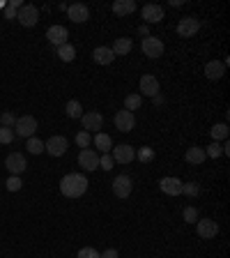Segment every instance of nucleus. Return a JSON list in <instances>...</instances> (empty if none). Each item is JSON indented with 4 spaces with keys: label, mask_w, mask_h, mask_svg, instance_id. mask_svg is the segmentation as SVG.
<instances>
[{
    "label": "nucleus",
    "mask_w": 230,
    "mask_h": 258,
    "mask_svg": "<svg viewBox=\"0 0 230 258\" xmlns=\"http://www.w3.org/2000/svg\"><path fill=\"white\" fill-rule=\"evenodd\" d=\"M60 192L67 198H81L88 192V178H85L83 173H67L60 180Z\"/></svg>",
    "instance_id": "nucleus-1"
},
{
    "label": "nucleus",
    "mask_w": 230,
    "mask_h": 258,
    "mask_svg": "<svg viewBox=\"0 0 230 258\" xmlns=\"http://www.w3.org/2000/svg\"><path fill=\"white\" fill-rule=\"evenodd\" d=\"M14 131H16V136H21V138L35 136V131H37V120L33 118V115H21V118H16Z\"/></svg>",
    "instance_id": "nucleus-2"
},
{
    "label": "nucleus",
    "mask_w": 230,
    "mask_h": 258,
    "mask_svg": "<svg viewBox=\"0 0 230 258\" xmlns=\"http://www.w3.org/2000/svg\"><path fill=\"white\" fill-rule=\"evenodd\" d=\"M16 21L21 23L23 28H33L39 23V9L35 5H23L19 12H16Z\"/></svg>",
    "instance_id": "nucleus-3"
},
{
    "label": "nucleus",
    "mask_w": 230,
    "mask_h": 258,
    "mask_svg": "<svg viewBox=\"0 0 230 258\" xmlns=\"http://www.w3.org/2000/svg\"><path fill=\"white\" fill-rule=\"evenodd\" d=\"M131 192H133V182H131V178H129V175H125V173H122V175H118V178L113 180V194H115L118 198H122V201H125V198H129V196H131Z\"/></svg>",
    "instance_id": "nucleus-4"
},
{
    "label": "nucleus",
    "mask_w": 230,
    "mask_h": 258,
    "mask_svg": "<svg viewBox=\"0 0 230 258\" xmlns=\"http://www.w3.org/2000/svg\"><path fill=\"white\" fill-rule=\"evenodd\" d=\"M78 166L83 168V171L92 173L99 168V155L95 150H90V148H85V150L78 152Z\"/></svg>",
    "instance_id": "nucleus-5"
},
{
    "label": "nucleus",
    "mask_w": 230,
    "mask_h": 258,
    "mask_svg": "<svg viewBox=\"0 0 230 258\" xmlns=\"http://www.w3.org/2000/svg\"><path fill=\"white\" fill-rule=\"evenodd\" d=\"M67 148H69V143H67L65 136H51L44 143V152H49L51 157H63L65 152H67Z\"/></svg>",
    "instance_id": "nucleus-6"
},
{
    "label": "nucleus",
    "mask_w": 230,
    "mask_h": 258,
    "mask_svg": "<svg viewBox=\"0 0 230 258\" xmlns=\"http://www.w3.org/2000/svg\"><path fill=\"white\" fill-rule=\"evenodd\" d=\"M113 122H115V129L118 131H122V134H127V131H131L133 127H136V115L129 113V111H118L115 113V118H113Z\"/></svg>",
    "instance_id": "nucleus-7"
},
{
    "label": "nucleus",
    "mask_w": 230,
    "mask_h": 258,
    "mask_svg": "<svg viewBox=\"0 0 230 258\" xmlns=\"http://www.w3.org/2000/svg\"><path fill=\"white\" fill-rule=\"evenodd\" d=\"M5 168L9 171V175H21V173L28 168L26 157H23L21 152H12V155H7V159H5Z\"/></svg>",
    "instance_id": "nucleus-8"
},
{
    "label": "nucleus",
    "mask_w": 230,
    "mask_h": 258,
    "mask_svg": "<svg viewBox=\"0 0 230 258\" xmlns=\"http://www.w3.org/2000/svg\"><path fill=\"white\" fill-rule=\"evenodd\" d=\"M140 49H143V53L147 58H152V60L164 56V42H161L159 37H145L143 44H140Z\"/></svg>",
    "instance_id": "nucleus-9"
},
{
    "label": "nucleus",
    "mask_w": 230,
    "mask_h": 258,
    "mask_svg": "<svg viewBox=\"0 0 230 258\" xmlns=\"http://www.w3.org/2000/svg\"><path fill=\"white\" fill-rule=\"evenodd\" d=\"M140 97L145 95V97H154V95H159V79L154 76V74H143L140 76Z\"/></svg>",
    "instance_id": "nucleus-10"
},
{
    "label": "nucleus",
    "mask_w": 230,
    "mask_h": 258,
    "mask_svg": "<svg viewBox=\"0 0 230 258\" xmlns=\"http://www.w3.org/2000/svg\"><path fill=\"white\" fill-rule=\"evenodd\" d=\"M81 122H83V131H95L97 134L99 129L104 127V115L97 113V111H90V113H83V118H81Z\"/></svg>",
    "instance_id": "nucleus-11"
},
{
    "label": "nucleus",
    "mask_w": 230,
    "mask_h": 258,
    "mask_svg": "<svg viewBox=\"0 0 230 258\" xmlns=\"http://www.w3.org/2000/svg\"><path fill=\"white\" fill-rule=\"evenodd\" d=\"M196 230H198V237L212 240V237H216V233H219V224H216L214 219H198V222H196Z\"/></svg>",
    "instance_id": "nucleus-12"
},
{
    "label": "nucleus",
    "mask_w": 230,
    "mask_h": 258,
    "mask_svg": "<svg viewBox=\"0 0 230 258\" xmlns=\"http://www.w3.org/2000/svg\"><path fill=\"white\" fill-rule=\"evenodd\" d=\"M198 30H200V21L194 19V16H184L177 23V35L180 37H194Z\"/></svg>",
    "instance_id": "nucleus-13"
},
{
    "label": "nucleus",
    "mask_w": 230,
    "mask_h": 258,
    "mask_svg": "<svg viewBox=\"0 0 230 258\" xmlns=\"http://www.w3.org/2000/svg\"><path fill=\"white\" fill-rule=\"evenodd\" d=\"M67 37H69V32H67V28H65V26H51V28L46 30V39H49L51 46H56V49L69 42Z\"/></svg>",
    "instance_id": "nucleus-14"
},
{
    "label": "nucleus",
    "mask_w": 230,
    "mask_h": 258,
    "mask_svg": "<svg viewBox=\"0 0 230 258\" xmlns=\"http://www.w3.org/2000/svg\"><path fill=\"white\" fill-rule=\"evenodd\" d=\"M113 161H118V164H131L133 159H136V150H133L131 145H118V148H113Z\"/></svg>",
    "instance_id": "nucleus-15"
},
{
    "label": "nucleus",
    "mask_w": 230,
    "mask_h": 258,
    "mask_svg": "<svg viewBox=\"0 0 230 258\" xmlns=\"http://www.w3.org/2000/svg\"><path fill=\"white\" fill-rule=\"evenodd\" d=\"M67 16H69L74 23H85L90 19V9H88V5H83V2H74V5L67 7Z\"/></svg>",
    "instance_id": "nucleus-16"
},
{
    "label": "nucleus",
    "mask_w": 230,
    "mask_h": 258,
    "mask_svg": "<svg viewBox=\"0 0 230 258\" xmlns=\"http://www.w3.org/2000/svg\"><path fill=\"white\" fill-rule=\"evenodd\" d=\"M143 19H145V26L147 23H161L166 19V12L161 5H145L143 7Z\"/></svg>",
    "instance_id": "nucleus-17"
},
{
    "label": "nucleus",
    "mask_w": 230,
    "mask_h": 258,
    "mask_svg": "<svg viewBox=\"0 0 230 258\" xmlns=\"http://www.w3.org/2000/svg\"><path fill=\"white\" fill-rule=\"evenodd\" d=\"M223 74H226V64H223V60H209V63L205 64V76H207L209 81L223 79Z\"/></svg>",
    "instance_id": "nucleus-18"
},
{
    "label": "nucleus",
    "mask_w": 230,
    "mask_h": 258,
    "mask_svg": "<svg viewBox=\"0 0 230 258\" xmlns=\"http://www.w3.org/2000/svg\"><path fill=\"white\" fill-rule=\"evenodd\" d=\"M159 189L166 196H180L182 194V182L177 178H161L159 180Z\"/></svg>",
    "instance_id": "nucleus-19"
},
{
    "label": "nucleus",
    "mask_w": 230,
    "mask_h": 258,
    "mask_svg": "<svg viewBox=\"0 0 230 258\" xmlns=\"http://www.w3.org/2000/svg\"><path fill=\"white\" fill-rule=\"evenodd\" d=\"M92 60L97 64H111L115 60V53L111 51V46H97L92 51Z\"/></svg>",
    "instance_id": "nucleus-20"
},
{
    "label": "nucleus",
    "mask_w": 230,
    "mask_h": 258,
    "mask_svg": "<svg viewBox=\"0 0 230 258\" xmlns=\"http://www.w3.org/2000/svg\"><path fill=\"white\" fill-rule=\"evenodd\" d=\"M136 12V2L133 0H115L113 2V14L115 16H129Z\"/></svg>",
    "instance_id": "nucleus-21"
},
{
    "label": "nucleus",
    "mask_w": 230,
    "mask_h": 258,
    "mask_svg": "<svg viewBox=\"0 0 230 258\" xmlns=\"http://www.w3.org/2000/svg\"><path fill=\"white\" fill-rule=\"evenodd\" d=\"M184 159H187V164L191 166H200L202 161H205V148H198V145H191L187 150V155H184Z\"/></svg>",
    "instance_id": "nucleus-22"
},
{
    "label": "nucleus",
    "mask_w": 230,
    "mask_h": 258,
    "mask_svg": "<svg viewBox=\"0 0 230 258\" xmlns=\"http://www.w3.org/2000/svg\"><path fill=\"white\" fill-rule=\"evenodd\" d=\"M131 49H133V42L129 39V37H118V39H115V44L111 46V51L115 53V58H118V56H127Z\"/></svg>",
    "instance_id": "nucleus-23"
},
{
    "label": "nucleus",
    "mask_w": 230,
    "mask_h": 258,
    "mask_svg": "<svg viewBox=\"0 0 230 258\" xmlns=\"http://www.w3.org/2000/svg\"><path fill=\"white\" fill-rule=\"evenodd\" d=\"M92 141H95V145H97L101 152H108V150L113 148V138L108 136V134H104V131H97Z\"/></svg>",
    "instance_id": "nucleus-24"
},
{
    "label": "nucleus",
    "mask_w": 230,
    "mask_h": 258,
    "mask_svg": "<svg viewBox=\"0 0 230 258\" xmlns=\"http://www.w3.org/2000/svg\"><path fill=\"white\" fill-rule=\"evenodd\" d=\"M58 58H60L63 63H74V58H76V49H74L69 42L63 44V46H58Z\"/></svg>",
    "instance_id": "nucleus-25"
},
{
    "label": "nucleus",
    "mask_w": 230,
    "mask_h": 258,
    "mask_svg": "<svg viewBox=\"0 0 230 258\" xmlns=\"http://www.w3.org/2000/svg\"><path fill=\"white\" fill-rule=\"evenodd\" d=\"M143 106V97H140L138 93H131L125 97V111H129V113H133V111H138V108Z\"/></svg>",
    "instance_id": "nucleus-26"
},
{
    "label": "nucleus",
    "mask_w": 230,
    "mask_h": 258,
    "mask_svg": "<svg viewBox=\"0 0 230 258\" xmlns=\"http://www.w3.org/2000/svg\"><path fill=\"white\" fill-rule=\"evenodd\" d=\"M67 115L74 118V120H81V118H83V106H81V101H78V99H69V101H67Z\"/></svg>",
    "instance_id": "nucleus-27"
},
{
    "label": "nucleus",
    "mask_w": 230,
    "mask_h": 258,
    "mask_svg": "<svg viewBox=\"0 0 230 258\" xmlns=\"http://www.w3.org/2000/svg\"><path fill=\"white\" fill-rule=\"evenodd\" d=\"M209 134L214 138V143H219L223 138H228V125H226V122H219V125H214V127L209 129Z\"/></svg>",
    "instance_id": "nucleus-28"
},
{
    "label": "nucleus",
    "mask_w": 230,
    "mask_h": 258,
    "mask_svg": "<svg viewBox=\"0 0 230 258\" xmlns=\"http://www.w3.org/2000/svg\"><path fill=\"white\" fill-rule=\"evenodd\" d=\"M26 148H28L30 155H42V152H44V141H39V138H35V136H30L28 143H26Z\"/></svg>",
    "instance_id": "nucleus-29"
},
{
    "label": "nucleus",
    "mask_w": 230,
    "mask_h": 258,
    "mask_svg": "<svg viewBox=\"0 0 230 258\" xmlns=\"http://www.w3.org/2000/svg\"><path fill=\"white\" fill-rule=\"evenodd\" d=\"M182 194L189 198H196L200 194V187H198V182H182Z\"/></svg>",
    "instance_id": "nucleus-30"
},
{
    "label": "nucleus",
    "mask_w": 230,
    "mask_h": 258,
    "mask_svg": "<svg viewBox=\"0 0 230 258\" xmlns=\"http://www.w3.org/2000/svg\"><path fill=\"white\" fill-rule=\"evenodd\" d=\"M74 141H76V145L81 148V150H85V148H88V145L92 143V136L88 134V131H83V129H81V131L76 134V138H74Z\"/></svg>",
    "instance_id": "nucleus-31"
},
{
    "label": "nucleus",
    "mask_w": 230,
    "mask_h": 258,
    "mask_svg": "<svg viewBox=\"0 0 230 258\" xmlns=\"http://www.w3.org/2000/svg\"><path fill=\"white\" fill-rule=\"evenodd\" d=\"M136 157H138L143 164H150V161H154V150L152 148H140V150L136 152Z\"/></svg>",
    "instance_id": "nucleus-32"
},
{
    "label": "nucleus",
    "mask_w": 230,
    "mask_h": 258,
    "mask_svg": "<svg viewBox=\"0 0 230 258\" xmlns=\"http://www.w3.org/2000/svg\"><path fill=\"white\" fill-rule=\"evenodd\" d=\"M0 125H2V127H9V129H12V127L16 125V115L12 113V111H5V113L0 115Z\"/></svg>",
    "instance_id": "nucleus-33"
},
{
    "label": "nucleus",
    "mask_w": 230,
    "mask_h": 258,
    "mask_svg": "<svg viewBox=\"0 0 230 258\" xmlns=\"http://www.w3.org/2000/svg\"><path fill=\"white\" fill-rule=\"evenodd\" d=\"M14 141V129H9V127H0V143L2 145H7Z\"/></svg>",
    "instance_id": "nucleus-34"
},
{
    "label": "nucleus",
    "mask_w": 230,
    "mask_h": 258,
    "mask_svg": "<svg viewBox=\"0 0 230 258\" xmlns=\"http://www.w3.org/2000/svg\"><path fill=\"white\" fill-rule=\"evenodd\" d=\"M113 166H115L113 157L108 155V152H104V155L99 157V168H104V171H113Z\"/></svg>",
    "instance_id": "nucleus-35"
},
{
    "label": "nucleus",
    "mask_w": 230,
    "mask_h": 258,
    "mask_svg": "<svg viewBox=\"0 0 230 258\" xmlns=\"http://www.w3.org/2000/svg\"><path fill=\"white\" fill-rule=\"evenodd\" d=\"M5 187H7L9 192H19V189L23 187V182H21V178H19V175H9L7 182H5Z\"/></svg>",
    "instance_id": "nucleus-36"
},
{
    "label": "nucleus",
    "mask_w": 230,
    "mask_h": 258,
    "mask_svg": "<svg viewBox=\"0 0 230 258\" xmlns=\"http://www.w3.org/2000/svg\"><path fill=\"white\" fill-rule=\"evenodd\" d=\"M182 217H184V222H187V224H196V222H198V210L189 205V208H184Z\"/></svg>",
    "instance_id": "nucleus-37"
},
{
    "label": "nucleus",
    "mask_w": 230,
    "mask_h": 258,
    "mask_svg": "<svg viewBox=\"0 0 230 258\" xmlns=\"http://www.w3.org/2000/svg\"><path fill=\"white\" fill-rule=\"evenodd\" d=\"M205 157H212V159L221 157V143H212V145H207V148H205Z\"/></svg>",
    "instance_id": "nucleus-38"
},
{
    "label": "nucleus",
    "mask_w": 230,
    "mask_h": 258,
    "mask_svg": "<svg viewBox=\"0 0 230 258\" xmlns=\"http://www.w3.org/2000/svg\"><path fill=\"white\" fill-rule=\"evenodd\" d=\"M76 258H99V251L95 247H83V249L76 254Z\"/></svg>",
    "instance_id": "nucleus-39"
},
{
    "label": "nucleus",
    "mask_w": 230,
    "mask_h": 258,
    "mask_svg": "<svg viewBox=\"0 0 230 258\" xmlns=\"http://www.w3.org/2000/svg\"><path fill=\"white\" fill-rule=\"evenodd\" d=\"M99 258H120L118 249H106L104 254H99Z\"/></svg>",
    "instance_id": "nucleus-40"
},
{
    "label": "nucleus",
    "mask_w": 230,
    "mask_h": 258,
    "mask_svg": "<svg viewBox=\"0 0 230 258\" xmlns=\"http://www.w3.org/2000/svg\"><path fill=\"white\" fill-rule=\"evenodd\" d=\"M138 32H140V35H143V37H150V28H147L145 23H143V26H140V28H138Z\"/></svg>",
    "instance_id": "nucleus-41"
},
{
    "label": "nucleus",
    "mask_w": 230,
    "mask_h": 258,
    "mask_svg": "<svg viewBox=\"0 0 230 258\" xmlns=\"http://www.w3.org/2000/svg\"><path fill=\"white\" fill-rule=\"evenodd\" d=\"M170 7H182V0H170Z\"/></svg>",
    "instance_id": "nucleus-42"
},
{
    "label": "nucleus",
    "mask_w": 230,
    "mask_h": 258,
    "mask_svg": "<svg viewBox=\"0 0 230 258\" xmlns=\"http://www.w3.org/2000/svg\"><path fill=\"white\" fill-rule=\"evenodd\" d=\"M154 104L159 106V104H164V97H159V95H154Z\"/></svg>",
    "instance_id": "nucleus-43"
}]
</instances>
